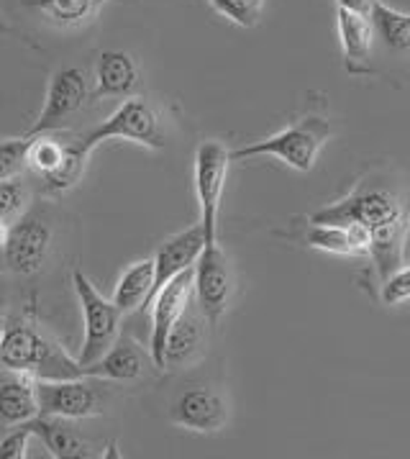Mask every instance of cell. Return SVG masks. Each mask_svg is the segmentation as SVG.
Returning <instances> with one entry per match:
<instances>
[{
	"instance_id": "obj_1",
	"label": "cell",
	"mask_w": 410,
	"mask_h": 459,
	"mask_svg": "<svg viewBox=\"0 0 410 459\" xmlns=\"http://www.w3.org/2000/svg\"><path fill=\"white\" fill-rule=\"evenodd\" d=\"M308 221L313 223H362L372 234V252L380 277H390L406 255V237L410 229V195L395 185L362 183L341 198L318 208Z\"/></svg>"
},
{
	"instance_id": "obj_2",
	"label": "cell",
	"mask_w": 410,
	"mask_h": 459,
	"mask_svg": "<svg viewBox=\"0 0 410 459\" xmlns=\"http://www.w3.org/2000/svg\"><path fill=\"white\" fill-rule=\"evenodd\" d=\"M0 369L31 375L37 380L85 377V369L38 329L34 321H16L0 336Z\"/></svg>"
},
{
	"instance_id": "obj_3",
	"label": "cell",
	"mask_w": 410,
	"mask_h": 459,
	"mask_svg": "<svg viewBox=\"0 0 410 459\" xmlns=\"http://www.w3.org/2000/svg\"><path fill=\"white\" fill-rule=\"evenodd\" d=\"M334 126L326 116H305L287 129L278 131L261 142H252L246 147L231 149V162H243L252 157H275L295 172H311L323 152L326 142L331 139Z\"/></svg>"
},
{
	"instance_id": "obj_4",
	"label": "cell",
	"mask_w": 410,
	"mask_h": 459,
	"mask_svg": "<svg viewBox=\"0 0 410 459\" xmlns=\"http://www.w3.org/2000/svg\"><path fill=\"white\" fill-rule=\"evenodd\" d=\"M113 139L133 142V144H141L147 149L167 147L159 110L147 98H139V95H129L106 121H100L95 129L88 131L80 139V147L88 154H93L95 147H100L103 142H113Z\"/></svg>"
},
{
	"instance_id": "obj_5",
	"label": "cell",
	"mask_w": 410,
	"mask_h": 459,
	"mask_svg": "<svg viewBox=\"0 0 410 459\" xmlns=\"http://www.w3.org/2000/svg\"><path fill=\"white\" fill-rule=\"evenodd\" d=\"M73 285H75L77 300L82 308V321H85V339H82V347L75 359L85 368V365H93L95 359H100L115 344L124 311L106 295L98 293V288L82 270L73 273Z\"/></svg>"
},
{
	"instance_id": "obj_6",
	"label": "cell",
	"mask_w": 410,
	"mask_h": 459,
	"mask_svg": "<svg viewBox=\"0 0 410 459\" xmlns=\"http://www.w3.org/2000/svg\"><path fill=\"white\" fill-rule=\"evenodd\" d=\"M26 152V169L38 175L52 193H64L82 178L88 165V152L80 147V142H62L52 134L29 136Z\"/></svg>"
},
{
	"instance_id": "obj_7",
	"label": "cell",
	"mask_w": 410,
	"mask_h": 459,
	"mask_svg": "<svg viewBox=\"0 0 410 459\" xmlns=\"http://www.w3.org/2000/svg\"><path fill=\"white\" fill-rule=\"evenodd\" d=\"M228 167H231V149H226L224 142L208 139L195 152V195L201 205L205 244L218 241V211L224 201Z\"/></svg>"
},
{
	"instance_id": "obj_8",
	"label": "cell",
	"mask_w": 410,
	"mask_h": 459,
	"mask_svg": "<svg viewBox=\"0 0 410 459\" xmlns=\"http://www.w3.org/2000/svg\"><path fill=\"white\" fill-rule=\"evenodd\" d=\"M234 295V270L218 241L205 244L195 262V300L203 318L216 326Z\"/></svg>"
},
{
	"instance_id": "obj_9",
	"label": "cell",
	"mask_w": 410,
	"mask_h": 459,
	"mask_svg": "<svg viewBox=\"0 0 410 459\" xmlns=\"http://www.w3.org/2000/svg\"><path fill=\"white\" fill-rule=\"evenodd\" d=\"M88 98H90L88 74L80 67H59L49 80L44 108L23 136H38V134L59 131L67 124V118H73L77 110L88 103Z\"/></svg>"
},
{
	"instance_id": "obj_10",
	"label": "cell",
	"mask_w": 410,
	"mask_h": 459,
	"mask_svg": "<svg viewBox=\"0 0 410 459\" xmlns=\"http://www.w3.org/2000/svg\"><path fill=\"white\" fill-rule=\"evenodd\" d=\"M192 298H195V264L177 277H172L167 285L154 295V300H151L149 357L151 365L157 369H165V350H167L169 331L180 321V316L190 308Z\"/></svg>"
},
{
	"instance_id": "obj_11",
	"label": "cell",
	"mask_w": 410,
	"mask_h": 459,
	"mask_svg": "<svg viewBox=\"0 0 410 459\" xmlns=\"http://www.w3.org/2000/svg\"><path fill=\"white\" fill-rule=\"evenodd\" d=\"M38 416H56V419H93L103 413V401L85 377L70 380H37Z\"/></svg>"
},
{
	"instance_id": "obj_12",
	"label": "cell",
	"mask_w": 410,
	"mask_h": 459,
	"mask_svg": "<svg viewBox=\"0 0 410 459\" xmlns=\"http://www.w3.org/2000/svg\"><path fill=\"white\" fill-rule=\"evenodd\" d=\"M49 247H52V226L38 216H26L11 226L8 241L3 247V257L11 273L37 275L49 257Z\"/></svg>"
},
{
	"instance_id": "obj_13",
	"label": "cell",
	"mask_w": 410,
	"mask_h": 459,
	"mask_svg": "<svg viewBox=\"0 0 410 459\" xmlns=\"http://www.w3.org/2000/svg\"><path fill=\"white\" fill-rule=\"evenodd\" d=\"M169 419L195 434H216L228 421V405L213 387H187L172 403Z\"/></svg>"
},
{
	"instance_id": "obj_14",
	"label": "cell",
	"mask_w": 410,
	"mask_h": 459,
	"mask_svg": "<svg viewBox=\"0 0 410 459\" xmlns=\"http://www.w3.org/2000/svg\"><path fill=\"white\" fill-rule=\"evenodd\" d=\"M203 247H205V234H203L201 221H198L195 226H190V229H185V231H180V234L169 237V239L157 249V255H154V288H151L147 308L151 306L154 295L159 293L172 277H177L180 273H185V270H190V267L198 262L201 252H203Z\"/></svg>"
},
{
	"instance_id": "obj_15",
	"label": "cell",
	"mask_w": 410,
	"mask_h": 459,
	"mask_svg": "<svg viewBox=\"0 0 410 459\" xmlns=\"http://www.w3.org/2000/svg\"><path fill=\"white\" fill-rule=\"evenodd\" d=\"M338 19V39L344 47V65L349 74H370V55H372L374 26L370 16L352 13L336 8Z\"/></svg>"
},
{
	"instance_id": "obj_16",
	"label": "cell",
	"mask_w": 410,
	"mask_h": 459,
	"mask_svg": "<svg viewBox=\"0 0 410 459\" xmlns=\"http://www.w3.org/2000/svg\"><path fill=\"white\" fill-rule=\"evenodd\" d=\"M147 368V354L139 350L131 339H115L111 350L106 351L93 365H85V377L111 380V383H131Z\"/></svg>"
},
{
	"instance_id": "obj_17",
	"label": "cell",
	"mask_w": 410,
	"mask_h": 459,
	"mask_svg": "<svg viewBox=\"0 0 410 459\" xmlns=\"http://www.w3.org/2000/svg\"><path fill=\"white\" fill-rule=\"evenodd\" d=\"M139 85V67L129 52L111 49L98 56L95 65V95L129 98Z\"/></svg>"
},
{
	"instance_id": "obj_18",
	"label": "cell",
	"mask_w": 410,
	"mask_h": 459,
	"mask_svg": "<svg viewBox=\"0 0 410 459\" xmlns=\"http://www.w3.org/2000/svg\"><path fill=\"white\" fill-rule=\"evenodd\" d=\"M34 437L47 444L49 455L55 459H88L93 457V446L77 434L75 429L67 426V419L56 416H37L31 419Z\"/></svg>"
},
{
	"instance_id": "obj_19",
	"label": "cell",
	"mask_w": 410,
	"mask_h": 459,
	"mask_svg": "<svg viewBox=\"0 0 410 459\" xmlns=\"http://www.w3.org/2000/svg\"><path fill=\"white\" fill-rule=\"evenodd\" d=\"M38 416L37 377L19 375L13 380L0 383V423L19 426Z\"/></svg>"
},
{
	"instance_id": "obj_20",
	"label": "cell",
	"mask_w": 410,
	"mask_h": 459,
	"mask_svg": "<svg viewBox=\"0 0 410 459\" xmlns=\"http://www.w3.org/2000/svg\"><path fill=\"white\" fill-rule=\"evenodd\" d=\"M151 288H154V257L139 259V262L129 264L124 270V275L118 277L111 300L124 313L147 308Z\"/></svg>"
},
{
	"instance_id": "obj_21",
	"label": "cell",
	"mask_w": 410,
	"mask_h": 459,
	"mask_svg": "<svg viewBox=\"0 0 410 459\" xmlns=\"http://www.w3.org/2000/svg\"><path fill=\"white\" fill-rule=\"evenodd\" d=\"M203 344V313H192L187 308L180 321L172 326L167 336V350H165V369L180 368L190 362Z\"/></svg>"
},
{
	"instance_id": "obj_22",
	"label": "cell",
	"mask_w": 410,
	"mask_h": 459,
	"mask_svg": "<svg viewBox=\"0 0 410 459\" xmlns=\"http://www.w3.org/2000/svg\"><path fill=\"white\" fill-rule=\"evenodd\" d=\"M26 8L44 13L59 26H82L100 13L106 0H21Z\"/></svg>"
},
{
	"instance_id": "obj_23",
	"label": "cell",
	"mask_w": 410,
	"mask_h": 459,
	"mask_svg": "<svg viewBox=\"0 0 410 459\" xmlns=\"http://www.w3.org/2000/svg\"><path fill=\"white\" fill-rule=\"evenodd\" d=\"M370 19H372L374 34H380L382 41L395 49V52H408L410 49V13H400L390 8L388 3L382 0H374L372 11H370Z\"/></svg>"
},
{
	"instance_id": "obj_24",
	"label": "cell",
	"mask_w": 410,
	"mask_h": 459,
	"mask_svg": "<svg viewBox=\"0 0 410 459\" xmlns=\"http://www.w3.org/2000/svg\"><path fill=\"white\" fill-rule=\"evenodd\" d=\"M300 241L311 249H318V252H329V255H338V257H354L349 231L344 223H313V221H308L305 231L300 234Z\"/></svg>"
},
{
	"instance_id": "obj_25",
	"label": "cell",
	"mask_w": 410,
	"mask_h": 459,
	"mask_svg": "<svg viewBox=\"0 0 410 459\" xmlns=\"http://www.w3.org/2000/svg\"><path fill=\"white\" fill-rule=\"evenodd\" d=\"M213 11H218L224 19L242 26V29H254L261 19L264 0H208Z\"/></svg>"
},
{
	"instance_id": "obj_26",
	"label": "cell",
	"mask_w": 410,
	"mask_h": 459,
	"mask_svg": "<svg viewBox=\"0 0 410 459\" xmlns=\"http://www.w3.org/2000/svg\"><path fill=\"white\" fill-rule=\"evenodd\" d=\"M29 136L19 139H3L0 142V183L19 178L26 169V152H29Z\"/></svg>"
},
{
	"instance_id": "obj_27",
	"label": "cell",
	"mask_w": 410,
	"mask_h": 459,
	"mask_svg": "<svg viewBox=\"0 0 410 459\" xmlns=\"http://www.w3.org/2000/svg\"><path fill=\"white\" fill-rule=\"evenodd\" d=\"M380 298L385 306H403L410 300V267H397L390 277L382 280V290H380Z\"/></svg>"
},
{
	"instance_id": "obj_28",
	"label": "cell",
	"mask_w": 410,
	"mask_h": 459,
	"mask_svg": "<svg viewBox=\"0 0 410 459\" xmlns=\"http://www.w3.org/2000/svg\"><path fill=\"white\" fill-rule=\"evenodd\" d=\"M29 201V193L21 183L19 178H11V180H3L0 183V219H13L19 216L21 211L26 208Z\"/></svg>"
},
{
	"instance_id": "obj_29",
	"label": "cell",
	"mask_w": 410,
	"mask_h": 459,
	"mask_svg": "<svg viewBox=\"0 0 410 459\" xmlns=\"http://www.w3.org/2000/svg\"><path fill=\"white\" fill-rule=\"evenodd\" d=\"M34 437L31 423H19V429L8 431L0 439V459H26L29 457V441Z\"/></svg>"
},
{
	"instance_id": "obj_30",
	"label": "cell",
	"mask_w": 410,
	"mask_h": 459,
	"mask_svg": "<svg viewBox=\"0 0 410 459\" xmlns=\"http://www.w3.org/2000/svg\"><path fill=\"white\" fill-rule=\"evenodd\" d=\"M374 0H336V8H344V11H352V13H362V16H370Z\"/></svg>"
},
{
	"instance_id": "obj_31",
	"label": "cell",
	"mask_w": 410,
	"mask_h": 459,
	"mask_svg": "<svg viewBox=\"0 0 410 459\" xmlns=\"http://www.w3.org/2000/svg\"><path fill=\"white\" fill-rule=\"evenodd\" d=\"M8 231H11V226L5 223V219H0V249H3L5 241H8Z\"/></svg>"
},
{
	"instance_id": "obj_32",
	"label": "cell",
	"mask_w": 410,
	"mask_h": 459,
	"mask_svg": "<svg viewBox=\"0 0 410 459\" xmlns=\"http://www.w3.org/2000/svg\"><path fill=\"white\" fill-rule=\"evenodd\" d=\"M3 331H5V326H3V318H0V336H3Z\"/></svg>"
},
{
	"instance_id": "obj_33",
	"label": "cell",
	"mask_w": 410,
	"mask_h": 459,
	"mask_svg": "<svg viewBox=\"0 0 410 459\" xmlns=\"http://www.w3.org/2000/svg\"><path fill=\"white\" fill-rule=\"evenodd\" d=\"M0 255H3V249H0Z\"/></svg>"
}]
</instances>
